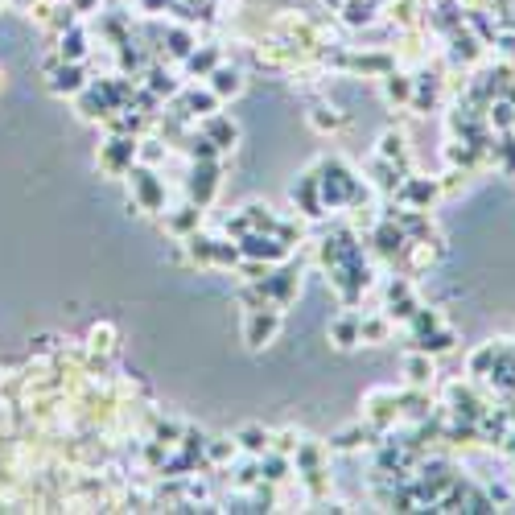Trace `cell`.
I'll return each instance as SVG.
<instances>
[{
  "instance_id": "6da1fadb",
  "label": "cell",
  "mask_w": 515,
  "mask_h": 515,
  "mask_svg": "<svg viewBox=\"0 0 515 515\" xmlns=\"http://www.w3.org/2000/svg\"><path fill=\"white\" fill-rule=\"evenodd\" d=\"M281 334V305H252L248 318H244V342L252 351L272 347Z\"/></svg>"
},
{
  "instance_id": "7a4b0ae2",
  "label": "cell",
  "mask_w": 515,
  "mask_h": 515,
  "mask_svg": "<svg viewBox=\"0 0 515 515\" xmlns=\"http://www.w3.org/2000/svg\"><path fill=\"white\" fill-rule=\"evenodd\" d=\"M128 182H132L136 206H145V211H161V206H165V186H161V178L153 174L149 165H132L128 169Z\"/></svg>"
},
{
  "instance_id": "3957f363",
  "label": "cell",
  "mask_w": 515,
  "mask_h": 515,
  "mask_svg": "<svg viewBox=\"0 0 515 515\" xmlns=\"http://www.w3.org/2000/svg\"><path fill=\"white\" fill-rule=\"evenodd\" d=\"M136 165V141H128V136H112L108 145H99V169L103 174H128V169Z\"/></svg>"
},
{
  "instance_id": "277c9868",
  "label": "cell",
  "mask_w": 515,
  "mask_h": 515,
  "mask_svg": "<svg viewBox=\"0 0 515 515\" xmlns=\"http://www.w3.org/2000/svg\"><path fill=\"white\" fill-rule=\"evenodd\" d=\"M215 190H219V165L215 161H198L194 174H190V198L198 206H206V202L215 198Z\"/></svg>"
},
{
  "instance_id": "5b68a950",
  "label": "cell",
  "mask_w": 515,
  "mask_h": 515,
  "mask_svg": "<svg viewBox=\"0 0 515 515\" xmlns=\"http://www.w3.org/2000/svg\"><path fill=\"white\" fill-rule=\"evenodd\" d=\"M396 404H400V396H396L392 388H375V392L363 400V408H367V421H371L375 429H384V425L396 417Z\"/></svg>"
},
{
  "instance_id": "8992f818",
  "label": "cell",
  "mask_w": 515,
  "mask_h": 515,
  "mask_svg": "<svg viewBox=\"0 0 515 515\" xmlns=\"http://www.w3.org/2000/svg\"><path fill=\"white\" fill-rule=\"evenodd\" d=\"M404 380L408 388H429L437 380V363L429 351H417V355H404Z\"/></svg>"
},
{
  "instance_id": "52a82bcc",
  "label": "cell",
  "mask_w": 515,
  "mask_h": 515,
  "mask_svg": "<svg viewBox=\"0 0 515 515\" xmlns=\"http://www.w3.org/2000/svg\"><path fill=\"white\" fill-rule=\"evenodd\" d=\"M202 136H206V141H211V145H215V149L223 153V149H231V145H235L239 128H235V124H231V120H227L223 112H211V116L202 120Z\"/></svg>"
},
{
  "instance_id": "ba28073f",
  "label": "cell",
  "mask_w": 515,
  "mask_h": 515,
  "mask_svg": "<svg viewBox=\"0 0 515 515\" xmlns=\"http://www.w3.org/2000/svg\"><path fill=\"white\" fill-rule=\"evenodd\" d=\"M116 342H120V330L112 322H95L87 330V351L99 355V359H112L116 355Z\"/></svg>"
},
{
  "instance_id": "9c48e42d",
  "label": "cell",
  "mask_w": 515,
  "mask_h": 515,
  "mask_svg": "<svg viewBox=\"0 0 515 515\" xmlns=\"http://www.w3.org/2000/svg\"><path fill=\"white\" fill-rule=\"evenodd\" d=\"M58 58H62V62H83V58H87V29H79V25L62 29V38H58Z\"/></svg>"
},
{
  "instance_id": "30bf717a",
  "label": "cell",
  "mask_w": 515,
  "mask_h": 515,
  "mask_svg": "<svg viewBox=\"0 0 515 515\" xmlns=\"http://www.w3.org/2000/svg\"><path fill=\"white\" fill-rule=\"evenodd\" d=\"M330 338H334V347H338V351L359 347V314H342V318H334Z\"/></svg>"
},
{
  "instance_id": "8fae6325",
  "label": "cell",
  "mask_w": 515,
  "mask_h": 515,
  "mask_svg": "<svg viewBox=\"0 0 515 515\" xmlns=\"http://www.w3.org/2000/svg\"><path fill=\"white\" fill-rule=\"evenodd\" d=\"M206 79H211V91H215L219 99H227V95H239V91H244V75H239L235 66H215V71L206 75Z\"/></svg>"
},
{
  "instance_id": "7c38bea8",
  "label": "cell",
  "mask_w": 515,
  "mask_h": 515,
  "mask_svg": "<svg viewBox=\"0 0 515 515\" xmlns=\"http://www.w3.org/2000/svg\"><path fill=\"white\" fill-rule=\"evenodd\" d=\"M182 108H186V116H198V120H206L211 112H219V95L206 87V91H186L182 95Z\"/></svg>"
},
{
  "instance_id": "4fadbf2b",
  "label": "cell",
  "mask_w": 515,
  "mask_h": 515,
  "mask_svg": "<svg viewBox=\"0 0 515 515\" xmlns=\"http://www.w3.org/2000/svg\"><path fill=\"white\" fill-rule=\"evenodd\" d=\"M198 223H202V211H198V202H186V206H178L174 215H165V227L174 231V235H182V239H186V235H190V231H194Z\"/></svg>"
},
{
  "instance_id": "5bb4252c",
  "label": "cell",
  "mask_w": 515,
  "mask_h": 515,
  "mask_svg": "<svg viewBox=\"0 0 515 515\" xmlns=\"http://www.w3.org/2000/svg\"><path fill=\"white\" fill-rule=\"evenodd\" d=\"M239 445H244L248 454H256V458H264L268 450H272V433L268 429H260V425H248V429H239V437H235Z\"/></svg>"
},
{
  "instance_id": "9a60e30c",
  "label": "cell",
  "mask_w": 515,
  "mask_h": 515,
  "mask_svg": "<svg viewBox=\"0 0 515 515\" xmlns=\"http://www.w3.org/2000/svg\"><path fill=\"white\" fill-rule=\"evenodd\" d=\"M388 334H392V318H388V314L359 318V342H384Z\"/></svg>"
},
{
  "instance_id": "2e32d148",
  "label": "cell",
  "mask_w": 515,
  "mask_h": 515,
  "mask_svg": "<svg viewBox=\"0 0 515 515\" xmlns=\"http://www.w3.org/2000/svg\"><path fill=\"white\" fill-rule=\"evenodd\" d=\"M400 198H408V202H417V211H425V206H429V202L437 198V182H421V178H412V182H404Z\"/></svg>"
},
{
  "instance_id": "e0dca14e",
  "label": "cell",
  "mask_w": 515,
  "mask_h": 515,
  "mask_svg": "<svg viewBox=\"0 0 515 515\" xmlns=\"http://www.w3.org/2000/svg\"><path fill=\"white\" fill-rule=\"evenodd\" d=\"M404 157H408V149H404V132H384V136H380V161L404 165Z\"/></svg>"
},
{
  "instance_id": "ac0fdd59",
  "label": "cell",
  "mask_w": 515,
  "mask_h": 515,
  "mask_svg": "<svg viewBox=\"0 0 515 515\" xmlns=\"http://www.w3.org/2000/svg\"><path fill=\"white\" fill-rule=\"evenodd\" d=\"M309 124H314L318 132H338L342 124H347V112H338V108H314V112H309Z\"/></svg>"
},
{
  "instance_id": "d6986e66",
  "label": "cell",
  "mask_w": 515,
  "mask_h": 515,
  "mask_svg": "<svg viewBox=\"0 0 515 515\" xmlns=\"http://www.w3.org/2000/svg\"><path fill=\"white\" fill-rule=\"evenodd\" d=\"M186 66H190V71H198V75H211L215 66H219V50H215V46L190 50V54H186Z\"/></svg>"
},
{
  "instance_id": "ffe728a7",
  "label": "cell",
  "mask_w": 515,
  "mask_h": 515,
  "mask_svg": "<svg viewBox=\"0 0 515 515\" xmlns=\"http://www.w3.org/2000/svg\"><path fill=\"white\" fill-rule=\"evenodd\" d=\"M412 87H417V83H412L408 75H384V95L392 103H408L412 99Z\"/></svg>"
},
{
  "instance_id": "44dd1931",
  "label": "cell",
  "mask_w": 515,
  "mask_h": 515,
  "mask_svg": "<svg viewBox=\"0 0 515 515\" xmlns=\"http://www.w3.org/2000/svg\"><path fill=\"white\" fill-rule=\"evenodd\" d=\"M272 441H277V450H281V454H297L301 433H293V429H281V433H272Z\"/></svg>"
},
{
  "instance_id": "7402d4cb",
  "label": "cell",
  "mask_w": 515,
  "mask_h": 515,
  "mask_svg": "<svg viewBox=\"0 0 515 515\" xmlns=\"http://www.w3.org/2000/svg\"><path fill=\"white\" fill-rule=\"evenodd\" d=\"M169 46H174L178 58H186L194 50V38H190V33H182V29H174V33H169Z\"/></svg>"
},
{
  "instance_id": "603a6c76",
  "label": "cell",
  "mask_w": 515,
  "mask_h": 515,
  "mask_svg": "<svg viewBox=\"0 0 515 515\" xmlns=\"http://www.w3.org/2000/svg\"><path fill=\"white\" fill-rule=\"evenodd\" d=\"M326 5H334V9H342V5H347V0H326Z\"/></svg>"
},
{
  "instance_id": "cb8c5ba5",
  "label": "cell",
  "mask_w": 515,
  "mask_h": 515,
  "mask_svg": "<svg viewBox=\"0 0 515 515\" xmlns=\"http://www.w3.org/2000/svg\"><path fill=\"white\" fill-rule=\"evenodd\" d=\"M0 87H5V71H0Z\"/></svg>"
}]
</instances>
